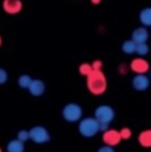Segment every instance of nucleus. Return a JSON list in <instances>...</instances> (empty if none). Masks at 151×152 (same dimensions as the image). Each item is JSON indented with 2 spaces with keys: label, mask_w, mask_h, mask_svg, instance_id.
<instances>
[{
  "label": "nucleus",
  "mask_w": 151,
  "mask_h": 152,
  "mask_svg": "<svg viewBox=\"0 0 151 152\" xmlns=\"http://www.w3.org/2000/svg\"><path fill=\"white\" fill-rule=\"evenodd\" d=\"M88 91L92 95H103L107 89V79L103 71H92V74L86 77Z\"/></svg>",
  "instance_id": "nucleus-1"
},
{
  "label": "nucleus",
  "mask_w": 151,
  "mask_h": 152,
  "mask_svg": "<svg viewBox=\"0 0 151 152\" xmlns=\"http://www.w3.org/2000/svg\"><path fill=\"white\" fill-rule=\"evenodd\" d=\"M78 131H79V134L82 135L83 137L90 139V137L96 136V135L100 132V123L96 120L95 116H94V118H91V116L83 118L82 120L78 123Z\"/></svg>",
  "instance_id": "nucleus-2"
},
{
  "label": "nucleus",
  "mask_w": 151,
  "mask_h": 152,
  "mask_svg": "<svg viewBox=\"0 0 151 152\" xmlns=\"http://www.w3.org/2000/svg\"><path fill=\"white\" fill-rule=\"evenodd\" d=\"M62 116L67 123H79L83 119V108L78 103H68L62 108Z\"/></svg>",
  "instance_id": "nucleus-3"
},
{
  "label": "nucleus",
  "mask_w": 151,
  "mask_h": 152,
  "mask_svg": "<svg viewBox=\"0 0 151 152\" xmlns=\"http://www.w3.org/2000/svg\"><path fill=\"white\" fill-rule=\"evenodd\" d=\"M94 116L100 124H110L115 119V110L111 105L102 104L95 108V113Z\"/></svg>",
  "instance_id": "nucleus-4"
},
{
  "label": "nucleus",
  "mask_w": 151,
  "mask_h": 152,
  "mask_svg": "<svg viewBox=\"0 0 151 152\" xmlns=\"http://www.w3.org/2000/svg\"><path fill=\"white\" fill-rule=\"evenodd\" d=\"M29 136L35 144H45L51 140V135L48 129L43 126H35L29 129Z\"/></svg>",
  "instance_id": "nucleus-5"
},
{
  "label": "nucleus",
  "mask_w": 151,
  "mask_h": 152,
  "mask_svg": "<svg viewBox=\"0 0 151 152\" xmlns=\"http://www.w3.org/2000/svg\"><path fill=\"white\" fill-rule=\"evenodd\" d=\"M131 86L135 91L144 92L150 87V77L146 74H135V76L131 80Z\"/></svg>",
  "instance_id": "nucleus-6"
},
{
  "label": "nucleus",
  "mask_w": 151,
  "mask_h": 152,
  "mask_svg": "<svg viewBox=\"0 0 151 152\" xmlns=\"http://www.w3.org/2000/svg\"><path fill=\"white\" fill-rule=\"evenodd\" d=\"M102 140H103L104 144L111 145V147H115V145H118L120 142H122V137H120V132L119 131L108 128L107 131L103 132V135H102Z\"/></svg>",
  "instance_id": "nucleus-7"
},
{
  "label": "nucleus",
  "mask_w": 151,
  "mask_h": 152,
  "mask_svg": "<svg viewBox=\"0 0 151 152\" xmlns=\"http://www.w3.org/2000/svg\"><path fill=\"white\" fill-rule=\"evenodd\" d=\"M130 69L135 74H146V72L150 71V64L146 59L143 58H135L131 60L130 63Z\"/></svg>",
  "instance_id": "nucleus-8"
},
{
  "label": "nucleus",
  "mask_w": 151,
  "mask_h": 152,
  "mask_svg": "<svg viewBox=\"0 0 151 152\" xmlns=\"http://www.w3.org/2000/svg\"><path fill=\"white\" fill-rule=\"evenodd\" d=\"M3 10L8 15H18L23 10L21 0H3Z\"/></svg>",
  "instance_id": "nucleus-9"
},
{
  "label": "nucleus",
  "mask_w": 151,
  "mask_h": 152,
  "mask_svg": "<svg viewBox=\"0 0 151 152\" xmlns=\"http://www.w3.org/2000/svg\"><path fill=\"white\" fill-rule=\"evenodd\" d=\"M28 92L31 96H35V97H39L42 95H44V92H45L44 81L40 80V79H32L31 84L28 87Z\"/></svg>",
  "instance_id": "nucleus-10"
},
{
  "label": "nucleus",
  "mask_w": 151,
  "mask_h": 152,
  "mask_svg": "<svg viewBox=\"0 0 151 152\" xmlns=\"http://www.w3.org/2000/svg\"><path fill=\"white\" fill-rule=\"evenodd\" d=\"M149 37H150L149 29H147V27H143V26L135 28L133 31V34H131V39H133L136 44H141V43H147Z\"/></svg>",
  "instance_id": "nucleus-11"
},
{
  "label": "nucleus",
  "mask_w": 151,
  "mask_h": 152,
  "mask_svg": "<svg viewBox=\"0 0 151 152\" xmlns=\"http://www.w3.org/2000/svg\"><path fill=\"white\" fill-rule=\"evenodd\" d=\"M139 21L143 27H151V7L142 8L139 12Z\"/></svg>",
  "instance_id": "nucleus-12"
},
{
  "label": "nucleus",
  "mask_w": 151,
  "mask_h": 152,
  "mask_svg": "<svg viewBox=\"0 0 151 152\" xmlns=\"http://www.w3.org/2000/svg\"><path fill=\"white\" fill-rule=\"evenodd\" d=\"M5 150H7V152H24L26 147H24V143L20 142L19 139H12L7 143Z\"/></svg>",
  "instance_id": "nucleus-13"
},
{
  "label": "nucleus",
  "mask_w": 151,
  "mask_h": 152,
  "mask_svg": "<svg viewBox=\"0 0 151 152\" xmlns=\"http://www.w3.org/2000/svg\"><path fill=\"white\" fill-rule=\"evenodd\" d=\"M138 142L143 148H151V129H143L138 136Z\"/></svg>",
  "instance_id": "nucleus-14"
},
{
  "label": "nucleus",
  "mask_w": 151,
  "mask_h": 152,
  "mask_svg": "<svg viewBox=\"0 0 151 152\" xmlns=\"http://www.w3.org/2000/svg\"><path fill=\"white\" fill-rule=\"evenodd\" d=\"M136 45L138 44H136L133 39L125 40L122 44V51L126 53V55H134V53H136Z\"/></svg>",
  "instance_id": "nucleus-15"
},
{
  "label": "nucleus",
  "mask_w": 151,
  "mask_h": 152,
  "mask_svg": "<svg viewBox=\"0 0 151 152\" xmlns=\"http://www.w3.org/2000/svg\"><path fill=\"white\" fill-rule=\"evenodd\" d=\"M31 81H32V77L29 75H27V74L20 75L19 76V79H18V86L20 87V88H23V89H28Z\"/></svg>",
  "instance_id": "nucleus-16"
},
{
  "label": "nucleus",
  "mask_w": 151,
  "mask_h": 152,
  "mask_svg": "<svg viewBox=\"0 0 151 152\" xmlns=\"http://www.w3.org/2000/svg\"><path fill=\"white\" fill-rule=\"evenodd\" d=\"M94 71L92 66H91V63H82L79 66V74L82 76H84V77H87L88 75H91Z\"/></svg>",
  "instance_id": "nucleus-17"
},
{
  "label": "nucleus",
  "mask_w": 151,
  "mask_h": 152,
  "mask_svg": "<svg viewBox=\"0 0 151 152\" xmlns=\"http://www.w3.org/2000/svg\"><path fill=\"white\" fill-rule=\"evenodd\" d=\"M149 52H150V47L147 43H141V44L136 45V53H138L141 58L149 55Z\"/></svg>",
  "instance_id": "nucleus-18"
},
{
  "label": "nucleus",
  "mask_w": 151,
  "mask_h": 152,
  "mask_svg": "<svg viewBox=\"0 0 151 152\" xmlns=\"http://www.w3.org/2000/svg\"><path fill=\"white\" fill-rule=\"evenodd\" d=\"M16 139H19L23 143L28 142V140L31 139V136H29V131H27V129H20V131L18 132V135H16Z\"/></svg>",
  "instance_id": "nucleus-19"
},
{
  "label": "nucleus",
  "mask_w": 151,
  "mask_h": 152,
  "mask_svg": "<svg viewBox=\"0 0 151 152\" xmlns=\"http://www.w3.org/2000/svg\"><path fill=\"white\" fill-rule=\"evenodd\" d=\"M119 132H120L122 140H128L131 136H133V131H131V128H128V127H123Z\"/></svg>",
  "instance_id": "nucleus-20"
},
{
  "label": "nucleus",
  "mask_w": 151,
  "mask_h": 152,
  "mask_svg": "<svg viewBox=\"0 0 151 152\" xmlns=\"http://www.w3.org/2000/svg\"><path fill=\"white\" fill-rule=\"evenodd\" d=\"M8 81V72L4 68H0V86L5 84Z\"/></svg>",
  "instance_id": "nucleus-21"
},
{
  "label": "nucleus",
  "mask_w": 151,
  "mask_h": 152,
  "mask_svg": "<svg viewBox=\"0 0 151 152\" xmlns=\"http://www.w3.org/2000/svg\"><path fill=\"white\" fill-rule=\"evenodd\" d=\"M91 66H92L94 71H102L103 63H102V60H94L92 63H91Z\"/></svg>",
  "instance_id": "nucleus-22"
},
{
  "label": "nucleus",
  "mask_w": 151,
  "mask_h": 152,
  "mask_svg": "<svg viewBox=\"0 0 151 152\" xmlns=\"http://www.w3.org/2000/svg\"><path fill=\"white\" fill-rule=\"evenodd\" d=\"M96 152H115V150H114V147H111V145L104 144V145H102Z\"/></svg>",
  "instance_id": "nucleus-23"
},
{
  "label": "nucleus",
  "mask_w": 151,
  "mask_h": 152,
  "mask_svg": "<svg viewBox=\"0 0 151 152\" xmlns=\"http://www.w3.org/2000/svg\"><path fill=\"white\" fill-rule=\"evenodd\" d=\"M128 68L130 67L127 66V64H120L119 66V68H118V71H119V74H122V75H126L128 72Z\"/></svg>",
  "instance_id": "nucleus-24"
},
{
  "label": "nucleus",
  "mask_w": 151,
  "mask_h": 152,
  "mask_svg": "<svg viewBox=\"0 0 151 152\" xmlns=\"http://www.w3.org/2000/svg\"><path fill=\"white\" fill-rule=\"evenodd\" d=\"M90 1H91V4L98 5V4H100V3H102V0H90Z\"/></svg>",
  "instance_id": "nucleus-25"
},
{
  "label": "nucleus",
  "mask_w": 151,
  "mask_h": 152,
  "mask_svg": "<svg viewBox=\"0 0 151 152\" xmlns=\"http://www.w3.org/2000/svg\"><path fill=\"white\" fill-rule=\"evenodd\" d=\"M1 43H3V40H1V36H0V47H1Z\"/></svg>",
  "instance_id": "nucleus-26"
},
{
  "label": "nucleus",
  "mask_w": 151,
  "mask_h": 152,
  "mask_svg": "<svg viewBox=\"0 0 151 152\" xmlns=\"http://www.w3.org/2000/svg\"><path fill=\"white\" fill-rule=\"evenodd\" d=\"M150 79H151V69H150Z\"/></svg>",
  "instance_id": "nucleus-27"
},
{
  "label": "nucleus",
  "mask_w": 151,
  "mask_h": 152,
  "mask_svg": "<svg viewBox=\"0 0 151 152\" xmlns=\"http://www.w3.org/2000/svg\"><path fill=\"white\" fill-rule=\"evenodd\" d=\"M0 152H3V150H1V148H0Z\"/></svg>",
  "instance_id": "nucleus-28"
}]
</instances>
